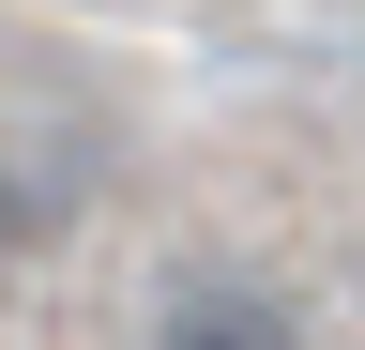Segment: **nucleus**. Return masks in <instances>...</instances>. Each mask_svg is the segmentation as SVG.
<instances>
[{
  "mask_svg": "<svg viewBox=\"0 0 365 350\" xmlns=\"http://www.w3.org/2000/svg\"><path fill=\"white\" fill-rule=\"evenodd\" d=\"M0 259H16V198H0Z\"/></svg>",
  "mask_w": 365,
  "mask_h": 350,
  "instance_id": "f03ea898",
  "label": "nucleus"
},
{
  "mask_svg": "<svg viewBox=\"0 0 365 350\" xmlns=\"http://www.w3.org/2000/svg\"><path fill=\"white\" fill-rule=\"evenodd\" d=\"M168 335H182V350H289L304 320H289L274 289H228V274H198V289L168 304Z\"/></svg>",
  "mask_w": 365,
  "mask_h": 350,
  "instance_id": "f257e3e1",
  "label": "nucleus"
}]
</instances>
